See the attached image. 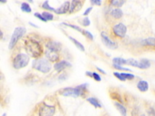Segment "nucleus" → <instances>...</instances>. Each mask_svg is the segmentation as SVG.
I'll use <instances>...</instances> for the list:
<instances>
[{"instance_id":"obj_22","label":"nucleus","mask_w":155,"mask_h":116,"mask_svg":"<svg viewBox=\"0 0 155 116\" xmlns=\"http://www.w3.org/2000/svg\"><path fill=\"white\" fill-rule=\"evenodd\" d=\"M112 62L113 64L118 65H123L127 64V60L122 58H114L112 60Z\"/></svg>"},{"instance_id":"obj_18","label":"nucleus","mask_w":155,"mask_h":116,"mask_svg":"<svg viewBox=\"0 0 155 116\" xmlns=\"http://www.w3.org/2000/svg\"><path fill=\"white\" fill-rule=\"evenodd\" d=\"M69 38L73 42V44H74V45L76 46L78 49H79L81 52H84L85 51L84 46L80 42H79L78 40H76V39H75L72 36H69Z\"/></svg>"},{"instance_id":"obj_42","label":"nucleus","mask_w":155,"mask_h":116,"mask_svg":"<svg viewBox=\"0 0 155 116\" xmlns=\"http://www.w3.org/2000/svg\"><path fill=\"white\" fill-rule=\"evenodd\" d=\"M3 32L1 31V39H3Z\"/></svg>"},{"instance_id":"obj_8","label":"nucleus","mask_w":155,"mask_h":116,"mask_svg":"<svg viewBox=\"0 0 155 116\" xmlns=\"http://www.w3.org/2000/svg\"><path fill=\"white\" fill-rule=\"evenodd\" d=\"M113 32L117 36L123 38L126 35L127 29V27L122 23H119V24L115 25L113 27Z\"/></svg>"},{"instance_id":"obj_14","label":"nucleus","mask_w":155,"mask_h":116,"mask_svg":"<svg viewBox=\"0 0 155 116\" xmlns=\"http://www.w3.org/2000/svg\"><path fill=\"white\" fill-rule=\"evenodd\" d=\"M141 44L144 47H148L155 49V38L150 37L144 39L141 41Z\"/></svg>"},{"instance_id":"obj_28","label":"nucleus","mask_w":155,"mask_h":116,"mask_svg":"<svg viewBox=\"0 0 155 116\" xmlns=\"http://www.w3.org/2000/svg\"><path fill=\"white\" fill-rule=\"evenodd\" d=\"M121 75L122 76L124 77V78L125 79V80H133V79L135 76L133 74H131V73H121Z\"/></svg>"},{"instance_id":"obj_37","label":"nucleus","mask_w":155,"mask_h":116,"mask_svg":"<svg viewBox=\"0 0 155 116\" xmlns=\"http://www.w3.org/2000/svg\"><path fill=\"white\" fill-rule=\"evenodd\" d=\"M67 78V75H66L65 74H61L59 76V79L60 80V81H64V80H65Z\"/></svg>"},{"instance_id":"obj_9","label":"nucleus","mask_w":155,"mask_h":116,"mask_svg":"<svg viewBox=\"0 0 155 116\" xmlns=\"http://www.w3.org/2000/svg\"><path fill=\"white\" fill-rule=\"evenodd\" d=\"M72 65L71 63L67 61H61L59 62H58L55 64L54 65V68L55 70L58 72H61L64 69L67 68H70Z\"/></svg>"},{"instance_id":"obj_32","label":"nucleus","mask_w":155,"mask_h":116,"mask_svg":"<svg viewBox=\"0 0 155 116\" xmlns=\"http://www.w3.org/2000/svg\"><path fill=\"white\" fill-rule=\"evenodd\" d=\"M34 15H35V17H36L37 18H38V19H40L41 21H44V22H47L46 19L45 18H44V17L42 16V14H40V13H38V12H36V13H34Z\"/></svg>"},{"instance_id":"obj_16","label":"nucleus","mask_w":155,"mask_h":116,"mask_svg":"<svg viewBox=\"0 0 155 116\" xmlns=\"http://www.w3.org/2000/svg\"><path fill=\"white\" fill-rule=\"evenodd\" d=\"M114 105H115L116 108L119 112V113L122 115V116H127V109L122 104L116 101V102H115Z\"/></svg>"},{"instance_id":"obj_1","label":"nucleus","mask_w":155,"mask_h":116,"mask_svg":"<svg viewBox=\"0 0 155 116\" xmlns=\"http://www.w3.org/2000/svg\"><path fill=\"white\" fill-rule=\"evenodd\" d=\"M25 49L28 55L38 59L43 53V48L41 44L33 39H29L25 41Z\"/></svg>"},{"instance_id":"obj_5","label":"nucleus","mask_w":155,"mask_h":116,"mask_svg":"<svg viewBox=\"0 0 155 116\" xmlns=\"http://www.w3.org/2000/svg\"><path fill=\"white\" fill-rule=\"evenodd\" d=\"M30 61V57L25 53L17 55L13 60V66L14 68L19 69L27 66Z\"/></svg>"},{"instance_id":"obj_36","label":"nucleus","mask_w":155,"mask_h":116,"mask_svg":"<svg viewBox=\"0 0 155 116\" xmlns=\"http://www.w3.org/2000/svg\"><path fill=\"white\" fill-rule=\"evenodd\" d=\"M92 9H93V7H88V9H87L85 10V12H84V16H87L88 14H89L90 13V12L92 10Z\"/></svg>"},{"instance_id":"obj_29","label":"nucleus","mask_w":155,"mask_h":116,"mask_svg":"<svg viewBox=\"0 0 155 116\" xmlns=\"http://www.w3.org/2000/svg\"><path fill=\"white\" fill-rule=\"evenodd\" d=\"M113 66L117 69H119V70H121V71H125V72H132V70L130 68H125V67H123L122 66V65H115V64H113Z\"/></svg>"},{"instance_id":"obj_41","label":"nucleus","mask_w":155,"mask_h":116,"mask_svg":"<svg viewBox=\"0 0 155 116\" xmlns=\"http://www.w3.org/2000/svg\"><path fill=\"white\" fill-rule=\"evenodd\" d=\"M0 2H1V3H6L7 0H0Z\"/></svg>"},{"instance_id":"obj_44","label":"nucleus","mask_w":155,"mask_h":116,"mask_svg":"<svg viewBox=\"0 0 155 116\" xmlns=\"http://www.w3.org/2000/svg\"><path fill=\"white\" fill-rule=\"evenodd\" d=\"M2 116H7V114L6 113H4Z\"/></svg>"},{"instance_id":"obj_3","label":"nucleus","mask_w":155,"mask_h":116,"mask_svg":"<svg viewBox=\"0 0 155 116\" xmlns=\"http://www.w3.org/2000/svg\"><path fill=\"white\" fill-rule=\"evenodd\" d=\"M33 68L43 73H47L50 72L52 66L50 61L45 58H38L32 61Z\"/></svg>"},{"instance_id":"obj_38","label":"nucleus","mask_w":155,"mask_h":116,"mask_svg":"<svg viewBox=\"0 0 155 116\" xmlns=\"http://www.w3.org/2000/svg\"><path fill=\"white\" fill-rule=\"evenodd\" d=\"M85 75L88 77H90L91 78H93V72H85Z\"/></svg>"},{"instance_id":"obj_13","label":"nucleus","mask_w":155,"mask_h":116,"mask_svg":"<svg viewBox=\"0 0 155 116\" xmlns=\"http://www.w3.org/2000/svg\"><path fill=\"white\" fill-rule=\"evenodd\" d=\"M70 4L69 1L65 2L63 4H62L58 9H56L55 13L58 15H62L67 13L69 11H70Z\"/></svg>"},{"instance_id":"obj_43","label":"nucleus","mask_w":155,"mask_h":116,"mask_svg":"<svg viewBox=\"0 0 155 116\" xmlns=\"http://www.w3.org/2000/svg\"><path fill=\"white\" fill-rule=\"evenodd\" d=\"M27 1H28L29 3H33V0H27Z\"/></svg>"},{"instance_id":"obj_23","label":"nucleus","mask_w":155,"mask_h":116,"mask_svg":"<svg viewBox=\"0 0 155 116\" xmlns=\"http://www.w3.org/2000/svg\"><path fill=\"white\" fill-rule=\"evenodd\" d=\"M127 64L128 65H130L131 66L139 68V61H138L137 60H136L133 58H130L127 60Z\"/></svg>"},{"instance_id":"obj_39","label":"nucleus","mask_w":155,"mask_h":116,"mask_svg":"<svg viewBox=\"0 0 155 116\" xmlns=\"http://www.w3.org/2000/svg\"><path fill=\"white\" fill-rule=\"evenodd\" d=\"M96 69H98V70L100 72V73H101L102 74H103V75H106L107 73H105V72L104 70V69H101V68H99V67H98V66H96Z\"/></svg>"},{"instance_id":"obj_24","label":"nucleus","mask_w":155,"mask_h":116,"mask_svg":"<svg viewBox=\"0 0 155 116\" xmlns=\"http://www.w3.org/2000/svg\"><path fill=\"white\" fill-rule=\"evenodd\" d=\"M21 10L26 13H30L32 12V9L30 5L27 3H23L21 6Z\"/></svg>"},{"instance_id":"obj_25","label":"nucleus","mask_w":155,"mask_h":116,"mask_svg":"<svg viewBox=\"0 0 155 116\" xmlns=\"http://www.w3.org/2000/svg\"><path fill=\"white\" fill-rule=\"evenodd\" d=\"M42 7L44 9L46 10H50V11H53V12H55L56 9L53 7H52L50 5H49V1L48 0H46V1H44V3L42 4Z\"/></svg>"},{"instance_id":"obj_31","label":"nucleus","mask_w":155,"mask_h":116,"mask_svg":"<svg viewBox=\"0 0 155 116\" xmlns=\"http://www.w3.org/2000/svg\"><path fill=\"white\" fill-rule=\"evenodd\" d=\"M113 75L117 78V79H118L119 81H125L126 80L124 78V77L122 76V75H121V73H119V72H114L113 73Z\"/></svg>"},{"instance_id":"obj_11","label":"nucleus","mask_w":155,"mask_h":116,"mask_svg":"<svg viewBox=\"0 0 155 116\" xmlns=\"http://www.w3.org/2000/svg\"><path fill=\"white\" fill-rule=\"evenodd\" d=\"M45 55H46V56L47 57V59L52 62H55L58 61L59 59L58 52H54V51H52V50H50L49 49H46Z\"/></svg>"},{"instance_id":"obj_40","label":"nucleus","mask_w":155,"mask_h":116,"mask_svg":"<svg viewBox=\"0 0 155 116\" xmlns=\"http://www.w3.org/2000/svg\"><path fill=\"white\" fill-rule=\"evenodd\" d=\"M29 24H30L31 26H32V27H35V28H38V27H39L38 26H36L35 24H33V23L32 22H29Z\"/></svg>"},{"instance_id":"obj_17","label":"nucleus","mask_w":155,"mask_h":116,"mask_svg":"<svg viewBox=\"0 0 155 116\" xmlns=\"http://www.w3.org/2000/svg\"><path fill=\"white\" fill-rule=\"evenodd\" d=\"M151 66V63L149 60L147 59L144 58L140 60L139 61V68L140 69H147Z\"/></svg>"},{"instance_id":"obj_4","label":"nucleus","mask_w":155,"mask_h":116,"mask_svg":"<svg viewBox=\"0 0 155 116\" xmlns=\"http://www.w3.org/2000/svg\"><path fill=\"white\" fill-rule=\"evenodd\" d=\"M26 29L24 27H17L15 29L9 43V49H13L18 41L26 34Z\"/></svg>"},{"instance_id":"obj_7","label":"nucleus","mask_w":155,"mask_h":116,"mask_svg":"<svg viewBox=\"0 0 155 116\" xmlns=\"http://www.w3.org/2000/svg\"><path fill=\"white\" fill-rule=\"evenodd\" d=\"M101 36L102 42L107 48L111 50H115L118 49V44L116 42H114L113 41L110 39L105 32H102L101 33Z\"/></svg>"},{"instance_id":"obj_10","label":"nucleus","mask_w":155,"mask_h":116,"mask_svg":"<svg viewBox=\"0 0 155 116\" xmlns=\"http://www.w3.org/2000/svg\"><path fill=\"white\" fill-rule=\"evenodd\" d=\"M47 49L59 53L62 48V45L61 43L56 41H50L46 44Z\"/></svg>"},{"instance_id":"obj_45","label":"nucleus","mask_w":155,"mask_h":116,"mask_svg":"<svg viewBox=\"0 0 155 116\" xmlns=\"http://www.w3.org/2000/svg\"><path fill=\"white\" fill-rule=\"evenodd\" d=\"M141 116H145V115H144V114H142V115H141Z\"/></svg>"},{"instance_id":"obj_21","label":"nucleus","mask_w":155,"mask_h":116,"mask_svg":"<svg viewBox=\"0 0 155 116\" xmlns=\"http://www.w3.org/2000/svg\"><path fill=\"white\" fill-rule=\"evenodd\" d=\"M87 100L91 105H92L93 106H95V108H101L102 107L101 104L95 98H88L87 99Z\"/></svg>"},{"instance_id":"obj_34","label":"nucleus","mask_w":155,"mask_h":116,"mask_svg":"<svg viewBox=\"0 0 155 116\" xmlns=\"http://www.w3.org/2000/svg\"><path fill=\"white\" fill-rule=\"evenodd\" d=\"M93 78L97 82H101L102 80L101 78L99 75V74H98L96 72H93Z\"/></svg>"},{"instance_id":"obj_26","label":"nucleus","mask_w":155,"mask_h":116,"mask_svg":"<svg viewBox=\"0 0 155 116\" xmlns=\"http://www.w3.org/2000/svg\"><path fill=\"white\" fill-rule=\"evenodd\" d=\"M125 3L124 0H112L111 3L112 5L116 7H121Z\"/></svg>"},{"instance_id":"obj_19","label":"nucleus","mask_w":155,"mask_h":116,"mask_svg":"<svg viewBox=\"0 0 155 116\" xmlns=\"http://www.w3.org/2000/svg\"><path fill=\"white\" fill-rule=\"evenodd\" d=\"M61 24H63V25H64V26L69 27H70V28H72V29H74V30H76V31H78V32H80V33H81L83 35H84L85 32V30H86L82 29V28H81L80 27H79V26H78L73 25V24H69V23L62 22V23H61Z\"/></svg>"},{"instance_id":"obj_30","label":"nucleus","mask_w":155,"mask_h":116,"mask_svg":"<svg viewBox=\"0 0 155 116\" xmlns=\"http://www.w3.org/2000/svg\"><path fill=\"white\" fill-rule=\"evenodd\" d=\"M90 21L89 19V18H88V17H85L82 20V25L84 26V27H87V26H89L90 24Z\"/></svg>"},{"instance_id":"obj_6","label":"nucleus","mask_w":155,"mask_h":116,"mask_svg":"<svg viewBox=\"0 0 155 116\" xmlns=\"http://www.w3.org/2000/svg\"><path fill=\"white\" fill-rule=\"evenodd\" d=\"M55 112V107L44 103L39 110V116H53Z\"/></svg>"},{"instance_id":"obj_12","label":"nucleus","mask_w":155,"mask_h":116,"mask_svg":"<svg viewBox=\"0 0 155 116\" xmlns=\"http://www.w3.org/2000/svg\"><path fill=\"white\" fill-rule=\"evenodd\" d=\"M82 7V4L79 0H72V3L70 4V13H75L79 11Z\"/></svg>"},{"instance_id":"obj_33","label":"nucleus","mask_w":155,"mask_h":116,"mask_svg":"<svg viewBox=\"0 0 155 116\" xmlns=\"http://www.w3.org/2000/svg\"><path fill=\"white\" fill-rule=\"evenodd\" d=\"M147 114L148 116H155V109L152 107H150L147 110Z\"/></svg>"},{"instance_id":"obj_2","label":"nucleus","mask_w":155,"mask_h":116,"mask_svg":"<svg viewBox=\"0 0 155 116\" xmlns=\"http://www.w3.org/2000/svg\"><path fill=\"white\" fill-rule=\"evenodd\" d=\"M88 83H84L81 84L75 88L65 87L60 90L59 94L65 97H73L78 98L84 95V93L87 90Z\"/></svg>"},{"instance_id":"obj_35","label":"nucleus","mask_w":155,"mask_h":116,"mask_svg":"<svg viewBox=\"0 0 155 116\" xmlns=\"http://www.w3.org/2000/svg\"><path fill=\"white\" fill-rule=\"evenodd\" d=\"M91 3L93 5H95V6H101L102 1L101 0H90Z\"/></svg>"},{"instance_id":"obj_27","label":"nucleus","mask_w":155,"mask_h":116,"mask_svg":"<svg viewBox=\"0 0 155 116\" xmlns=\"http://www.w3.org/2000/svg\"><path fill=\"white\" fill-rule=\"evenodd\" d=\"M42 16L46 19V21H52L53 19V15L52 13L47 12H44L42 13Z\"/></svg>"},{"instance_id":"obj_20","label":"nucleus","mask_w":155,"mask_h":116,"mask_svg":"<svg viewBox=\"0 0 155 116\" xmlns=\"http://www.w3.org/2000/svg\"><path fill=\"white\" fill-rule=\"evenodd\" d=\"M111 15L115 19H120L123 16V12L120 9H115L112 11Z\"/></svg>"},{"instance_id":"obj_15","label":"nucleus","mask_w":155,"mask_h":116,"mask_svg":"<svg viewBox=\"0 0 155 116\" xmlns=\"http://www.w3.org/2000/svg\"><path fill=\"white\" fill-rule=\"evenodd\" d=\"M137 88L141 92H145L148 90L149 85L145 81H140L137 84Z\"/></svg>"}]
</instances>
